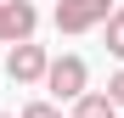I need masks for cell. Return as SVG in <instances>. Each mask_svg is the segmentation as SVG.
<instances>
[{
    "label": "cell",
    "instance_id": "cell-1",
    "mask_svg": "<svg viewBox=\"0 0 124 118\" xmlns=\"http://www.w3.org/2000/svg\"><path fill=\"white\" fill-rule=\"evenodd\" d=\"M113 11H118L113 0H56L51 23H56V34H90V28L107 23Z\"/></svg>",
    "mask_w": 124,
    "mask_h": 118
},
{
    "label": "cell",
    "instance_id": "cell-2",
    "mask_svg": "<svg viewBox=\"0 0 124 118\" xmlns=\"http://www.w3.org/2000/svg\"><path fill=\"white\" fill-rule=\"evenodd\" d=\"M45 90L56 96V101H79V96L90 90V68H85V56H51V73H45Z\"/></svg>",
    "mask_w": 124,
    "mask_h": 118
},
{
    "label": "cell",
    "instance_id": "cell-3",
    "mask_svg": "<svg viewBox=\"0 0 124 118\" xmlns=\"http://www.w3.org/2000/svg\"><path fill=\"white\" fill-rule=\"evenodd\" d=\"M6 73H11V84H45V73H51V51L34 45V39H23V45L6 51Z\"/></svg>",
    "mask_w": 124,
    "mask_h": 118
},
{
    "label": "cell",
    "instance_id": "cell-4",
    "mask_svg": "<svg viewBox=\"0 0 124 118\" xmlns=\"http://www.w3.org/2000/svg\"><path fill=\"white\" fill-rule=\"evenodd\" d=\"M34 28H39L34 0H0V45H23L34 39Z\"/></svg>",
    "mask_w": 124,
    "mask_h": 118
},
{
    "label": "cell",
    "instance_id": "cell-5",
    "mask_svg": "<svg viewBox=\"0 0 124 118\" xmlns=\"http://www.w3.org/2000/svg\"><path fill=\"white\" fill-rule=\"evenodd\" d=\"M68 118H118V101H113L107 90H85V96L73 101V112H68Z\"/></svg>",
    "mask_w": 124,
    "mask_h": 118
},
{
    "label": "cell",
    "instance_id": "cell-6",
    "mask_svg": "<svg viewBox=\"0 0 124 118\" xmlns=\"http://www.w3.org/2000/svg\"><path fill=\"white\" fill-rule=\"evenodd\" d=\"M101 39H107V56H118V62H124V6L101 23Z\"/></svg>",
    "mask_w": 124,
    "mask_h": 118
},
{
    "label": "cell",
    "instance_id": "cell-7",
    "mask_svg": "<svg viewBox=\"0 0 124 118\" xmlns=\"http://www.w3.org/2000/svg\"><path fill=\"white\" fill-rule=\"evenodd\" d=\"M23 118H62V107H56V101H28Z\"/></svg>",
    "mask_w": 124,
    "mask_h": 118
},
{
    "label": "cell",
    "instance_id": "cell-8",
    "mask_svg": "<svg viewBox=\"0 0 124 118\" xmlns=\"http://www.w3.org/2000/svg\"><path fill=\"white\" fill-rule=\"evenodd\" d=\"M107 96H113V101H118V107H124V68H118V73H113V79H107Z\"/></svg>",
    "mask_w": 124,
    "mask_h": 118
},
{
    "label": "cell",
    "instance_id": "cell-9",
    "mask_svg": "<svg viewBox=\"0 0 124 118\" xmlns=\"http://www.w3.org/2000/svg\"><path fill=\"white\" fill-rule=\"evenodd\" d=\"M0 118H23V112H0Z\"/></svg>",
    "mask_w": 124,
    "mask_h": 118
}]
</instances>
